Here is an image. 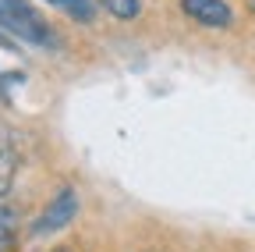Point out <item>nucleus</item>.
I'll list each match as a JSON object with an SVG mask.
<instances>
[{
    "instance_id": "obj_1",
    "label": "nucleus",
    "mask_w": 255,
    "mask_h": 252,
    "mask_svg": "<svg viewBox=\"0 0 255 252\" xmlns=\"http://www.w3.org/2000/svg\"><path fill=\"white\" fill-rule=\"evenodd\" d=\"M0 32L25 46H36V50L60 46V36L53 32V25L46 18H39V11L25 4V0H0Z\"/></svg>"
},
{
    "instance_id": "obj_2",
    "label": "nucleus",
    "mask_w": 255,
    "mask_h": 252,
    "mask_svg": "<svg viewBox=\"0 0 255 252\" xmlns=\"http://www.w3.org/2000/svg\"><path fill=\"white\" fill-rule=\"evenodd\" d=\"M75 213H78V192L71 185H64L60 192L46 203V210L36 217V224H32V235L36 238H43V235H57V231H64L75 220Z\"/></svg>"
},
{
    "instance_id": "obj_3",
    "label": "nucleus",
    "mask_w": 255,
    "mask_h": 252,
    "mask_svg": "<svg viewBox=\"0 0 255 252\" xmlns=\"http://www.w3.org/2000/svg\"><path fill=\"white\" fill-rule=\"evenodd\" d=\"M181 11L206 28H227L234 21V11L227 0H181Z\"/></svg>"
},
{
    "instance_id": "obj_4",
    "label": "nucleus",
    "mask_w": 255,
    "mask_h": 252,
    "mask_svg": "<svg viewBox=\"0 0 255 252\" xmlns=\"http://www.w3.org/2000/svg\"><path fill=\"white\" fill-rule=\"evenodd\" d=\"M0 252H18V213L0 206Z\"/></svg>"
},
{
    "instance_id": "obj_5",
    "label": "nucleus",
    "mask_w": 255,
    "mask_h": 252,
    "mask_svg": "<svg viewBox=\"0 0 255 252\" xmlns=\"http://www.w3.org/2000/svg\"><path fill=\"white\" fill-rule=\"evenodd\" d=\"M14 171H18V160H14L11 146H0V199H7L11 185H14Z\"/></svg>"
},
{
    "instance_id": "obj_6",
    "label": "nucleus",
    "mask_w": 255,
    "mask_h": 252,
    "mask_svg": "<svg viewBox=\"0 0 255 252\" xmlns=\"http://www.w3.org/2000/svg\"><path fill=\"white\" fill-rule=\"evenodd\" d=\"M100 4L114 14V18H121V21H131V18H138V7H142V0H100Z\"/></svg>"
},
{
    "instance_id": "obj_7",
    "label": "nucleus",
    "mask_w": 255,
    "mask_h": 252,
    "mask_svg": "<svg viewBox=\"0 0 255 252\" xmlns=\"http://www.w3.org/2000/svg\"><path fill=\"white\" fill-rule=\"evenodd\" d=\"M53 252H68V249H53Z\"/></svg>"
},
{
    "instance_id": "obj_8",
    "label": "nucleus",
    "mask_w": 255,
    "mask_h": 252,
    "mask_svg": "<svg viewBox=\"0 0 255 252\" xmlns=\"http://www.w3.org/2000/svg\"><path fill=\"white\" fill-rule=\"evenodd\" d=\"M252 11H255V0H252Z\"/></svg>"
}]
</instances>
